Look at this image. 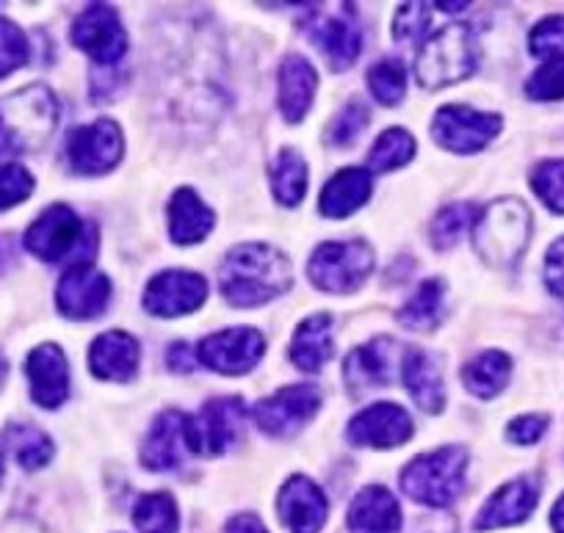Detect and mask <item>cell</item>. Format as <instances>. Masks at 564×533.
I'll return each instance as SVG.
<instances>
[{"label":"cell","instance_id":"cell-14","mask_svg":"<svg viewBox=\"0 0 564 533\" xmlns=\"http://www.w3.org/2000/svg\"><path fill=\"white\" fill-rule=\"evenodd\" d=\"M69 40L78 51H84L86 56L95 58L102 67H113L128 53V34L122 29V20H119L117 9L106 7V3L86 7L75 18Z\"/></svg>","mask_w":564,"mask_h":533},{"label":"cell","instance_id":"cell-42","mask_svg":"<svg viewBox=\"0 0 564 533\" xmlns=\"http://www.w3.org/2000/svg\"><path fill=\"white\" fill-rule=\"evenodd\" d=\"M31 194H34V174L20 163H3L0 166V214L18 208Z\"/></svg>","mask_w":564,"mask_h":533},{"label":"cell","instance_id":"cell-20","mask_svg":"<svg viewBox=\"0 0 564 533\" xmlns=\"http://www.w3.org/2000/svg\"><path fill=\"white\" fill-rule=\"evenodd\" d=\"M31 399L42 410H58L69 399V366L56 342H42L25 360Z\"/></svg>","mask_w":564,"mask_h":533},{"label":"cell","instance_id":"cell-33","mask_svg":"<svg viewBox=\"0 0 564 533\" xmlns=\"http://www.w3.org/2000/svg\"><path fill=\"white\" fill-rule=\"evenodd\" d=\"M3 445L23 470H42L53 459V439L31 423H9L3 428Z\"/></svg>","mask_w":564,"mask_h":533},{"label":"cell","instance_id":"cell-37","mask_svg":"<svg viewBox=\"0 0 564 533\" xmlns=\"http://www.w3.org/2000/svg\"><path fill=\"white\" fill-rule=\"evenodd\" d=\"M479 210L468 203H457V205H446L443 210H437V216L432 219V247L435 249H452L454 243L463 238V232L468 227H474V219Z\"/></svg>","mask_w":564,"mask_h":533},{"label":"cell","instance_id":"cell-27","mask_svg":"<svg viewBox=\"0 0 564 533\" xmlns=\"http://www.w3.org/2000/svg\"><path fill=\"white\" fill-rule=\"evenodd\" d=\"M373 194V174L366 166L340 168L335 177H329L327 186L322 188L318 210L327 219H346L357 214Z\"/></svg>","mask_w":564,"mask_h":533},{"label":"cell","instance_id":"cell-41","mask_svg":"<svg viewBox=\"0 0 564 533\" xmlns=\"http://www.w3.org/2000/svg\"><path fill=\"white\" fill-rule=\"evenodd\" d=\"M368 122H371V113H368L366 102H360V100L349 102V106L340 108L338 117H335L333 124H329L327 141L335 146L355 144L357 135L368 128Z\"/></svg>","mask_w":564,"mask_h":533},{"label":"cell","instance_id":"cell-16","mask_svg":"<svg viewBox=\"0 0 564 533\" xmlns=\"http://www.w3.org/2000/svg\"><path fill=\"white\" fill-rule=\"evenodd\" d=\"M208 298V282L194 271L172 269L161 271L144 287V309L155 318H181V315L199 309Z\"/></svg>","mask_w":564,"mask_h":533},{"label":"cell","instance_id":"cell-22","mask_svg":"<svg viewBox=\"0 0 564 533\" xmlns=\"http://www.w3.org/2000/svg\"><path fill=\"white\" fill-rule=\"evenodd\" d=\"M393 371V340L390 337H373L371 342H362L346 357L344 379L349 395L371 393V390L384 388Z\"/></svg>","mask_w":564,"mask_h":533},{"label":"cell","instance_id":"cell-4","mask_svg":"<svg viewBox=\"0 0 564 533\" xmlns=\"http://www.w3.org/2000/svg\"><path fill=\"white\" fill-rule=\"evenodd\" d=\"M479 67V45L470 25L452 23L423 42L415 56V78L426 91L446 89L470 78Z\"/></svg>","mask_w":564,"mask_h":533},{"label":"cell","instance_id":"cell-7","mask_svg":"<svg viewBox=\"0 0 564 533\" xmlns=\"http://www.w3.org/2000/svg\"><path fill=\"white\" fill-rule=\"evenodd\" d=\"M373 263H377L373 249L360 238H355V241H327L311 254L307 276H311L318 291L344 296V293H355L366 285Z\"/></svg>","mask_w":564,"mask_h":533},{"label":"cell","instance_id":"cell-45","mask_svg":"<svg viewBox=\"0 0 564 533\" xmlns=\"http://www.w3.org/2000/svg\"><path fill=\"white\" fill-rule=\"evenodd\" d=\"M547 415H520L507 426V439L514 445H534L540 443L542 434L547 432Z\"/></svg>","mask_w":564,"mask_h":533},{"label":"cell","instance_id":"cell-29","mask_svg":"<svg viewBox=\"0 0 564 533\" xmlns=\"http://www.w3.org/2000/svg\"><path fill=\"white\" fill-rule=\"evenodd\" d=\"M333 315L316 313L296 326L294 337H291L289 357L300 371L318 373L329 360H333Z\"/></svg>","mask_w":564,"mask_h":533},{"label":"cell","instance_id":"cell-25","mask_svg":"<svg viewBox=\"0 0 564 533\" xmlns=\"http://www.w3.org/2000/svg\"><path fill=\"white\" fill-rule=\"evenodd\" d=\"M401 377H404V388L417 410H423L426 415H441L446 410V384H443L441 362L430 351L406 348Z\"/></svg>","mask_w":564,"mask_h":533},{"label":"cell","instance_id":"cell-19","mask_svg":"<svg viewBox=\"0 0 564 533\" xmlns=\"http://www.w3.org/2000/svg\"><path fill=\"white\" fill-rule=\"evenodd\" d=\"M276 516L291 533H322L329 516L327 494L307 476H291L276 498Z\"/></svg>","mask_w":564,"mask_h":533},{"label":"cell","instance_id":"cell-24","mask_svg":"<svg viewBox=\"0 0 564 533\" xmlns=\"http://www.w3.org/2000/svg\"><path fill=\"white\" fill-rule=\"evenodd\" d=\"M141 360L139 340L122 329L102 331L89 348V371L102 382H128L135 377Z\"/></svg>","mask_w":564,"mask_h":533},{"label":"cell","instance_id":"cell-48","mask_svg":"<svg viewBox=\"0 0 564 533\" xmlns=\"http://www.w3.org/2000/svg\"><path fill=\"white\" fill-rule=\"evenodd\" d=\"M225 533H269V531H265V525L260 522L258 514L243 511V514H236L230 522H227Z\"/></svg>","mask_w":564,"mask_h":533},{"label":"cell","instance_id":"cell-15","mask_svg":"<svg viewBox=\"0 0 564 533\" xmlns=\"http://www.w3.org/2000/svg\"><path fill=\"white\" fill-rule=\"evenodd\" d=\"M111 302V280L91 263H73L56 287V307L69 320H95Z\"/></svg>","mask_w":564,"mask_h":533},{"label":"cell","instance_id":"cell-12","mask_svg":"<svg viewBox=\"0 0 564 533\" xmlns=\"http://www.w3.org/2000/svg\"><path fill=\"white\" fill-rule=\"evenodd\" d=\"M503 128V119L498 113L476 111L470 106H443L432 119V139L443 150L454 155H474L481 152Z\"/></svg>","mask_w":564,"mask_h":533},{"label":"cell","instance_id":"cell-49","mask_svg":"<svg viewBox=\"0 0 564 533\" xmlns=\"http://www.w3.org/2000/svg\"><path fill=\"white\" fill-rule=\"evenodd\" d=\"M18 263V241L14 236H0V274Z\"/></svg>","mask_w":564,"mask_h":533},{"label":"cell","instance_id":"cell-30","mask_svg":"<svg viewBox=\"0 0 564 533\" xmlns=\"http://www.w3.org/2000/svg\"><path fill=\"white\" fill-rule=\"evenodd\" d=\"M509 377H512V360H509V353L496 351V348L492 351H481L479 357H474L463 368L465 390L481 401H490L498 393H503V388L509 384Z\"/></svg>","mask_w":564,"mask_h":533},{"label":"cell","instance_id":"cell-11","mask_svg":"<svg viewBox=\"0 0 564 533\" xmlns=\"http://www.w3.org/2000/svg\"><path fill=\"white\" fill-rule=\"evenodd\" d=\"M64 155H67L69 168L84 177H97L111 168L119 166L124 155V135L113 119L100 117L97 122L84 124L67 133V144H64Z\"/></svg>","mask_w":564,"mask_h":533},{"label":"cell","instance_id":"cell-2","mask_svg":"<svg viewBox=\"0 0 564 533\" xmlns=\"http://www.w3.org/2000/svg\"><path fill=\"white\" fill-rule=\"evenodd\" d=\"M58 124V100L47 86L31 84L0 102V161L40 150Z\"/></svg>","mask_w":564,"mask_h":533},{"label":"cell","instance_id":"cell-21","mask_svg":"<svg viewBox=\"0 0 564 533\" xmlns=\"http://www.w3.org/2000/svg\"><path fill=\"white\" fill-rule=\"evenodd\" d=\"M318 89V73L305 56L289 53L276 73V106L285 122L296 124L307 117Z\"/></svg>","mask_w":564,"mask_h":533},{"label":"cell","instance_id":"cell-32","mask_svg":"<svg viewBox=\"0 0 564 533\" xmlns=\"http://www.w3.org/2000/svg\"><path fill=\"white\" fill-rule=\"evenodd\" d=\"M271 194L285 208H296L307 194V161L296 150L285 146L276 152L269 168Z\"/></svg>","mask_w":564,"mask_h":533},{"label":"cell","instance_id":"cell-43","mask_svg":"<svg viewBox=\"0 0 564 533\" xmlns=\"http://www.w3.org/2000/svg\"><path fill=\"white\" fill-rule=\"evenodd\" d=\"M529 51L534 56H562L564 51V14L540 20L529 34Z\"/></svg>","mask_w":564,"mask_h":533},{"label":"cell","instance_id":"cell-28","mask_svg":"<svg viewBox=\"0 0 564 533\" xmlns=\"http://www.w3.org/2000/svg\"><path fill=\"white\" fill-rule=\"evenodd\" d=\"M170 238L177 247H194L205 241L216 225V214L199 199L194 188H177L170 199Z\"/></svg>","mask_w":564,"mask_h":533},{"label":"cell","instance_id":"cell-36","mask_svg":"<svg viewBox=\"0 0 564 533\" xmlns=\"http://www.w3.org/2000/svg\"><path fill=\"white\" fill-rule=\"evenodd\" d=\"M371 97L384 108H393L404 100L406 95V73L399 58H382L368 69L366 78Z\"/></svg>","mask_w":564,"mask_h":533},{"label":"cell","instance_id":"cell-18","mask_svg":"<svg viewBox=\"0 0 564 533\" xmlns=\"http://www.w3.org/2000/svg\"><path fill=\"white\" fill-rule=\"evenodd\" d=\"M540 489L542 481L534 472L512 478V481H507L501 489H496L487 498L479 516H476L474 527L476 531H496V527L520 525V522L529 520L531 511L540 503Z\"/></svg>","mask_w":564,"mask_h":533},{"label":"cell","instance_id":"cell-40","mask_svg":"<svg viewBox=\"0 0 564 533\" xmlns=\"http://www.w3.org/2000/svg\"><path fill=\"white\" fill-rule=\"evenodd\" d=\"M29 56L31 47L23 29H18L12 20L0 18V78H7V75L25 67V64H29Z\"/></svg>","mask_w":564,"mask_h":533},{"label":"cell","instance_id":"cell-8","mask_svg":"<svg viewBox=\"0 0 564 533\" xmlns=\"http://www.w3.org/2000/svg\"><path fill=\"white\" fill-rule=\"evenodd\" d=\"M302 25H305V34L311 36L313 45L327 58L333 73H344L360 58L362 31L349 3H340V9H335V12H324L322 7L311 3Z\"/></svg>","mask_w":564,"mask_h":533},{"label":"cell","instance_id":"cell-50","mask_svg":"<svg viewBox=\"0 0 564 533\" xmlns=\"http://www.w3.org/2000/svg\"><path fill=\"white\" fill-rule=\"evenodd\" d=\"M551 527H553V531H556V533H564V494L556 500V503H553Z\"/></svg>","mask_w":564,"mask_h":533},{"label":"cell","instance_id":"cell-34","mask_svg":"<svg viewBox=\"0 0 564 533\" xmlns=\"http://www.w3.org/2000/svg\"><path fill=\"white\" fill-rule=\"evenodd\" d=\"M133 525L139 533H177L181 514L175 498L166 492L141 494L133 505Z\"/></svg>","mask_w":564,"mask_h":533},{"label":"cell","instance_id":"cell-1","mask_svg":"<svg viewBox=\"0 0 564 533\" xmlns=\"http://www.w3.org/2000/svg\"><path fill=\"white\" fill-rule=\"evenodd\" d=\"M294 285L289 254L271 243H241L225 254L219 265V291L232 307H260L285 296Z\"/></svg>","mask_w":564,"mask_h":533},{"label":"cell","instance_id":"cell-46","mask_svg":"<svg viewBox=\"0 0 564 533\" xmlns=\"http://www.w3.org/2000/svg\"><path fill=\"white\" fill-rule=\"evenodd\" d=\"M545 285L553 296L564 302V236L553 241L545 254Z\"/></svg>","mask_w":564,"mask_h":533},{"label":"cell","instance_id":"cell-44","mask_svg":"<svg viewBox=\"0 0 564 533\" xmlns=\"http://www.w3.org/2000/svg\"><path fill=\"white\" fill-rule=\"evenodd\" d=\"M432 20V3H401L393 18V40H415L426 31Z\"/></svg>","mask_w":564,"mask_h":533},{"label":"cell","instance_id":"cell-51","mask_svg":"<svg viewBox=\"0 0 564 533\" xmlns=\"http://www.w3.org/2000/svg\"><path fill=\"white\" fill-rule=\"evenodd\" d=\"M7 377H9V362H7V357L0 353V388H3V382H7Z\"/></svg>","mask_w":564,"mask_h":533},{"label":"cell","instance_id":"cell-23","mask_svg":"<svg viewBox=\"0 0 564 533\" xmlns=\"http://www.w3.org/2000/svg\"><path fill=\"white\" fill-rule=\"evenodd\" d=\"M186 412L166 410L155 417L150 432L141 439L139 459L141 465L153 472L175 470L186 448Z\"/></svg>","mask_w":564,"mask_h":533},{"label":"cell","instance_id":"cell-47","mask_svg":"<svg viewBox=\"0 0 564 533\" xmlns=\"http://www.w3.org/2000/svg\"><path fill=\"white\" fill-rule=\"evenodd\" d=\"M166 366L175 373H188L199 366L197 351H194L192 342L175 340L170 348H166Z\"/></svg>","mask_w":564,"mask_h":533},{"label":"cell","instance_id":"cell-5","mask_svg":"<svg viewBox=\"0 0 564 533\" xmlns=\"http://www.w3.org/2000/svg\"><path fill=\"white\" fill-rule=\"evenodd\" d=\"M468 454L457 445H446L432 454H421L401 470V489L415 503L430 509H448L465 487Z\"/></svg>","mask_w":564,"mask_h":533},{"label":"cell","instance_id":"cell-52","mask_svg":"<svg viewBox=\"0 0 564 533\" xmlns=\"http://www.w3.org/2000/svg\"><path fill=\"white\" fill-rule=\"evenodd\" d=\"M0 481H3V448H0Z\"/></svg>","mask_w":564,"mask_h":533},{"label":"cell","instance_id":"cell-6","mask_svg":"<svg viewBox=\"0 0 564 533\" xmlns=\"http://www.w3.org/2000/svg\"><path fill=\"white\" fill-rule=\"evenodd\" d=\"M95 254L97 230L95 225H84L80 216L69 205H51L34 219L25 232V249L45 263H58L75 254V263H86L80 249Z\"/></svg>","mask_w":564,"mask_h":533},{"label":"cell","instance_id":"cell-35","mask_svg":"<svg viewBox=\"0 0 564 533\" xmlns=\"http://www.w3.org/2000/svg\"><path fill=\"white\" fill-rule=\"evenodd\" d=\"M417 144L412 139V133H406L404 128H388L373 146L368 150V172H393V168L406 166V163L415 157Z\"/></svg>","mask_w":564,"mask_h":533},{"label":"cell","instance_id":"cell-9","mask_svg":"<svg viewBox=\"0 0 564 533\" xmlns=\"http://www.w3.org/2000/svg\"><path fill=\"white\" fill-rule=\"evenodd\" d=\"M247 406L238 395L214 399L194 417H186V448L197 456H221L241 437Z\"/></svg>","mask_w":564,"mask_h":533},{"label":"cell","instance_id":"cell-10","mask_svg":"<svg viewBox=\"0 0 564 533\" xmlns=\"http://www.w3.org/2000/svg\"><path fill=\"white\" fill-rule=\"evenodd\" d=\"M324 395L318 384H289L274 395L260 401L252 410L254 423L263 434L276 439H289L300 434L318 415Z\"/></svg>","mask_w":564,"mask_h":533},{"label":"cell","instance_id":"cell-38","mask_svg":"<svg viewBox=\"0 0 564 533\" xmlns=\"http://www.w3.org/2000/svg\"><path fill=\"white\" fill-rule=\"evenodd\" d=\"M531 188L545 203L547 210L564 216V157L542 161L531 174Z\"/></svg>","mask_w":564,"mask_h":533},{"label":"cell","instance_id":"cell-31","mask_svg":"<svg viewBox=\"0 0 564 533\" xmlns=\"http://www.w3.org/2000/svg\"><path fill=\"white\" fill-rule=\"evenodd\" d=\"M446 313V282L432 276L417 285L415 296L406 298L399 309V324L410 331H432L443 320Z\"/></svg>","mask_w":564,"mask_h":533},{"label":"cell","instance_id":"cell-39","mask_svg":"<svg viewBox=\"0 0 564 533\" xmlns=\"http://www.w3.org/2000/svg\"><path fill=\"white\" fill-rule=\"evenodd\" d=\"M525 95L536 102L564 100V53L551 56L529 80H525Z\"/></svg>","mask_w":564,"mask_h":533},{"label":"cell","instance_id":"cell-13","mask_svg":"<svg viewBox=\"0 0 564 533\" xmlns=\"http://www.w3.org/2000/svg\"><path fill=\"white\" fill-rule=\"evenodd\" d=\"M263 353L265 337L254 326H230V329L208 335L197 346L199 366L221 377H243L258 366Z\"/></svg>","mask_w":564,"mask_h":533},{"label":"cell","instance_id":"cell-17","mask_svg":"<svg viewBox=\"0 0 564 533\" xmlns=\"http://www.w3.org/2000/svg\"><path fill=\"white\" fill-rule=\"evenodd\" d=\"M412 434H415V426H412L410 412L390 401H379V404L357 412L346 428V439L351 445L377 450L399 448V445L410 443Z\"/></svg>","mask_w":564,"mask_h":533},{"label":"cell","instance_id":"cell-26","mask_svg":"<svg viewBox=\"0 0 564 533\" xmlns=\"http://www.w3.org/2000/svg\"><path fill=\"white\" fill-rule=\"evenodd\" d=\"M346 525L351 533H399L401 505L388 487H362L351 498L346 511Z\"/></svg>","mask_w":564,"mask_h":533},{"label":"cell","instance_id":"cell-3","mask_svg":"<svg viewBox=\"0 0 564 533\" xmlns=\"http://www.w3.org/2000/svg\"><path fill=\"white\" fill-rule=\"evenodd\" d=\"M531 241V210L520 199L503 197L479 210L474 219V247L496 271H512Z\"/></svg>","mask_w":564,"mask_h":533}]
</instances>
